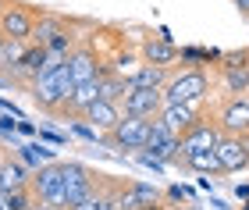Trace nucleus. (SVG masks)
Masks as SVG:
<instances>
[{
  "mask_svg": "<svg viewBox=\"0 0 249 210\" xmlns=\"http://www.w3.org/2000/svg\"><path fill=\"white\" fill-rule=\"evenodd\" d=\"M71 89H75V79H71V71H68V57L50 53L47 71L29 86V100L36 104L43 114L57 118V110H61V104L68 100V96H71Z\"/></svg>",
  "mask_w": 249,
  "mask_h": 210,
  "instance_id": "f257e3e1",
  "label": "nucleus"
},
{
  "mask_svg": "<svg viewBox=\"0 0 249 210\" xmlns=\"http://www.w3.org/2000/svg\"><path fill=\"white\" fill-rule=\"evenodd\" d=\"M207 96H210V75L203 68L171 71L164 82V100L171 104H203Z\"/></svg>",
  "mask_w": 249,
  "mask_h": 210,
  "instance_id": "f03ea898",
  "label": "nucleus"
},
{
  "mask_svg": "<svg viewBox=\"0 0 249 210\" xmlns=\"http://www.w3.org/2000/svg\"><path fill=\"white\" fill-rule=\"evenodd\" d=\"M150 121L153 118H135V114H121V121L110 132L100 136V142L114 146L118 153H128V150H142L146 146V136H150Z\"/></svg>",
  "mask_w": 249,
  "mask_h": 210,
  "instance_id": "7ed1b4c3",
  "label": "nucleus"
},
{
  "mask_svg": "<svg viewBox=\"0 0 249 210\" xmlns=\"http://www.w3.org/2000/svg\"><path fill=\"white\" fill-rule=\"evenodd\" d=\"M32 43H39L47 53H57V57H68V50L75 47V32L64 18L57 15H39L36 32H32Z\"/></svg>",
  "mask_w": 249,
  "mask_h": 210,
  "instance_id": "20e7f679",
  "label": "nucleus"
},
{
  "mask_svg": "<svg viewBox=\"0 0 249 210\" xmlns=\"http://www.w3.org/2000/svg\"><path fill=\"white\" fill-rule=\"evenodd\" d=\"M32 192H36V200L39 203H47L53 210H68L64 203V175H61V160H50V164H43V168L32 171Z\"/></svg>",
  "mask_w": 249,
  "mask_h": 210,
  "instance_id": "39448f33",
  "label": "nucleus"
},
{
  "mask_svg": "<svg viewBox=\"0 0 249 210\" xmlns=\"http://www.w3.org/2000/svg\"><path fill=\"white\" fill-rule=\"evenodd\" d=\"M61 175H64V203L68 207L86 200V196L96 189V178H100V175H93L86 164H78V160H61Z\"/></svg>",
  "mask_w": 249,
  "mask_h": 210,
  "instance_id": "423d86ee",
  "label": "nucleus"
},
{
  "mask_svg": "<svg viewBox=\"0 0 249 210\" xmlns=\"http://www.w3.org/2000/svg\"><path fill=\"white\" fill-rule=\"evenodd\" d=\"M36 21H39V15H36V11H29L25 4H7L4 11H0V32H4L7 39L32 43Z\"/></svg>",
  "mask_w": 249,
  "mask_h": 210,
  "instance_id": "0eeeda50",
  "label": "nucleus"
},
{
  "mask_svg": "<svg viewBox=\"0 0 249 210\" xmlns=\"http://www.w3.org/2000/svg\"><path fill=\"white\" fill-rule=\"evenodd\" d=\"M213 121L221 125L224 136H249V96L246 93H231L228 100L221 104Z\"/></svg>",
  "mask_w": 249,
  "mask_h": 210,
  "instance_id": "6e6552de",
  "label": "nucleus"
},
{
  "mask_svg": "<svg viewBox=\"0 0 249 210\" xmlns=\"http://www.w3.org/2000/svg\"><path fill=\"white\" fill-rule=\"evenodd\" d=\"M164 107V89H142V86H128V93L121 96V114L135 118H157Z\"/></svg>",
  "mask_w": 249,
  "mask_h": 210,
  "instance_id": "1a4fd4ad",
  "label": "nucleus"
},
{
  "mask_svg": "<svg viewBox=\"0 0 249 210\" xmlns=\"http://www.w3.org/2000/svg\"><path fill=\"white\" fill-rule=\"evenodd\" d=\"M213 153H217L224 175H239L249 168V139L246 136H221Z\"/></svg>",
  "mask_w": 249,
  "mask_h": 210,
  "instance_id": "9d476101",
  "label": "nucleus"
},
{
  "mask_svg": "<svg viewBox=\"0 0 249 210\" xmlns=\"http://www.w3.org/2000/svg\"><path fill=\"white\" fill-rule=\"evenodd\" d=\"M68 71H71V79L78 86V82L100 79V75H104V61H100V53L89 47V43H75V47L68 50Z\"/></svg>",
  "mask_w": 249,
  "mask_h": 210,
  "instance_id": "9b49d317",
  "label": "nucleus"
},
{
  "mask_svg": "<svg viewBox=\"0 0 249 210\" xmlns=\"http://www.w3.org/2000/svg\"><path fill=\"white\" fill-rule=\"evenodd\" d=\"M224 136L221 132V125L217 121H196V125H192L185 136H178V153H199V150H213L217 146V139ZM178 160V157H175Z\"/></svg>",
  "mask_w": 249,
  "mask_h": 210,
  "instance_id": "f8f14e48",
  "label": "nucleus"
},
{
  "mask_svg": "<svg viewBox=\"0 0 249 210\" xmlns=\"http://www.w3.org/2000/svg\"><path fill=\"white\" fill-rule=\"evenodd\" d=\"M157 118L164 121L167 132L185 136V132L203 118V104H171V100H164V107H160V114H157Z\"/></svg>",
  "mask_w": 249,
  "mask_h": 210,
  "instance_id": "ddd939ff",
  "label": "nucleus"
},
{
  "mask_svg": "<svg viewBox=\"0 0 249 210\" xmlns=\"http://www.w3.org/2000/svg\"><path fill=\"white\" fill-rule=\"evenodd\" d=\"M142 150H150L153 157L164 160V164H175V157H178V136L164 128L160 118H153L150 121V136H146V146Z\"/></svg>",
  "mask_w": 249,
  "mask_h": 210,
  "instance_id": "4468645a",
  "label": "nucleus"
},
{
  "mask_svg": "<svg viewBox=\"0 0 249 210\" xmlns=\"http://www.w3.org/2000/svg\"><path fill=\"white\" fill-rule=\"evenodd\" d=\"M82 121H89V125H93L96 132H110L121 121V104L118 100H104V96H100L96 104H89L86 107V114H82Z\"/></svg>",
  "mask_w": 249,
  "mask_h": 210,
  "instance_id": "2eb2a0df",
  "label": "nucleus"
},
{
  "mask_svg": "<svg viewBox=\"0 0 249 210\" xmlns=\"http://www.w3.org/2000/svg\"><path fill=\"white\" fill-rule=\"evenodd\" d=\"M139 53H142V61H146V64H160V68H171V64L178 61V47H175L171 39H164V36L146 39Z\"/></svg>",
  "mask_w": 249,
  "mask_h": 210,
  "instance_id": "dca6fc26",
  "label": "nucleus"
},
{
  "mask_svg": "<svg viewBox=\"0 0 249 210\" xmlns=\"http://www.w3.org/2000/svg\"><path fill=\"white\" fill-rule=\"evenodd\" d=\"M178 168H189V171H199V175H207V178H213V175H224L221 171V160H217V153L213 150H199V153H178Z\"/></svg>",
  "mask_w": 249,
  "mask_h": 210,
  "instance_id": "f3484780",
  "label": "nucleus"
},
{
  "mask_svg": "<svg viewBox=\"0 0 249 210\" xmlns=\"http://www.w3.org/2000/svg\"><path fill=\"white\" fill-rule=\"evenodd\" d=\"M32 175L25 171V164L18 160H7V157H0V192H11V189H21V185H29Z\"/></svg>",
  "mask_w": 249,
  "mask_h": 210,
  "instance_id": "a211bd4d",
  "label": "nucleus"
},
{
  "mask_svg": "<svg viewBox=\"0 0 249 210\" xmlns=\"http://www.w3.org/2000/svg\"><path fill=\"white\" fill-rule=\"evenodd\" d=\"M167 75H171V68H160V64H139L135 68V75L128 79V86H142V89H164Z\"/></svg>",
  "mask_w": 249,
  "mask_h": 210,
  "instance_id": "6ab92c4d",
  "label": "nucleus"
},
{
  "mask_svg": "<svg viewBox=\"0 0 249 210\" xmlns=\"http://www.w3.org/2000/svg\"><path fill=\"white\" fill-rule=\"evenodd\" d=\"M0 196H4V210H32V203H36L32 185H21V189H11V192H0Z\"/></svg>",
  "mask_w": 249,
  "mask_h": 210,
  "instance_id": "aec40b11",
  "label": "nucleus"
},
{
  "mask_svg": "<svg viewBox=\"0 0 249 210\" xmlns=\"http://www.w3.org/2000/svg\"><path fill=\"white\" fill-rule=\"evenodd\" d=\"M18 157H21V164L43 168V164H50V160H53V153H50V150H43L39 142H32V146H21V150H18Z\"/></svg>",
  "mask_w": 249,
  "mask_h": 210,
  "instance_id": "412c9836",
  "label": "nucleus"
},
{
  "mask_svg": "<svg viewBox=\"0 0 249 210\" xmlns=\"http://www.w3.org/2000/svg\"><path fill=\"white\" fill-rule=\"evenodd\" d=\"M39 139H47V142H57V146H64V136H61V132H50V128H39Z\"/></svg>",
  "mask_w": 249,
  "mask_h": 210,
  "instance_id": "4be33fe9",
  "label": "nucleus"
},
{
  "mask_svg": "<svg viewBox=\"0 0 249 210\" xmlns=\"http://www.w3.org/2000/svg\"><path fill=\"white\" fill-rule=\"evenodd\" d=\"M0 132H4V136L7 132H18V118L11 121V114H0Z\"/></svg>",
  "mask_w": 249,
  "mask_h": 210,
  "instance_id": "5701e85b",
  "label": "nucleus"
},
{
  "mask_svg": "<svg viewBox=\"0 0 249 210\" xmlns=\"http://www.w3.org/2000/svg\"><path fill=\"white\" fill-rule=\"evenodd\" d=\"M18 132H25V136H32V132H36V125H32V121H21V118H18Z\"/></svg>",
  "mask_w": 249,
  "mask_h": 210,
  "instance_id": "b1692460",
  "label": "nucleus"
},
{
  "mask_svg": "<svg viewBox=\"0 0 249 210\" xmlns=\"http://www.w3.org/2000/svg\"><path fill=\"white\" fill-rule=\"evenodd\" d=\"M135 210H164V203H160V200H153V203H142V207H135Z\"/></svg>",
  "mask_w": 249,
  "mask_h": 210,
  "instance_id": "393cba45",
  "label": "nucleus"
},
{
  "mask_svg": "<svg viewBox=\"0 0 249 210\" xmlns=\"http://www.w3.org/2000/svg\"><path fill=\"white\" fill-rule=\"evenodd\" d=\"M231 4H235V7H239V11H242V15H249V0H231Z\"/></svg>",
  "mask_w": 249,
  "mask_h": 210,
  "instance_id": "a878e982",
  "label": "nucleus"
},
{
  "mask_svg": "<svg viewBox=\"0 0 249 210\" xmlns=\"http://www.w3.org/2000/svg\"><path fill=\"white\" fill-rule=\"evenodd\" d=\"M4 50H7V36L0 32V57H4Z\"/></svg>",
  "mask_w": 249,
  "mask_h": 210,
  "instance_id": "bb28decb",
  "label": "nucleus"
},
{
  "mask_svg": "<svg viewBox=\"0 0 249 210\" xmlns=\"http://www.w3.org/2000/svg\"><path fill=\"white\" fill-rule=\"evenodd\" d=\"M32 210H53V207H47V203H39V200H36V203H32Z\"/></svg>",
  "mask_w": 249,
  "mask_h": 210,
  "instance_id": "cd10ccee",
  "label": "nucleus"
},
{
  "mask_svg": "<svg viewBox=\"0 0 249 210\" xmlns=\"http://www.w3.org/2000/svg\"><path fill=\"white\" fill-rule=\"evenodd\" d=\"M4 7H7V0H0V11H4Z\"/></svg>",
  "mask_w": 249,
  "mask_h": 210,
  "instance_id": "c85d7f7f",
  "label": "nucleus"
},
{
  "mask_svg": "<svg viewBox=\"0 0 249 210\" xmlns=\"http://www.w3.org/2000/svg\"><path fill=\"white\" fill-rule=\"evenodd\" d=\"M0 210H4V196H0Z\"/></svg>",
  "mask_w": 249,
  "mask_h": 210,
  "instance_id": "c756f323",
  "label": "nucleus"
},
{
  "mask_svg": "<svg viewBox=\"0 0 249 210\" xmlns=\"http://www.w3.org/2000/svg\"><path fill=\"white\" fill-rule=\"evenodd\" d=\"M0 157H4V153H0Z\"/></svg>",
  "mask_w": 249,
  "mask_h": 210,
  "instance_id": "7c9ffc66",
  "label": "nucleus"
}]
</instances>
